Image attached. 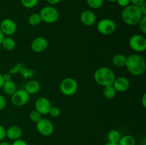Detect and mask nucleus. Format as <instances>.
<instances>
[{
    "mask_svg": "<svg viewBox=\"0 0 146 145\" xmlns=\"http://www.w3.org/2000/svg\"><path fill=\"white\" fill-rule=\"evenodd\" d=\"M81 23L86 26H93L96 21V16L91 10H84L80 16Z\"/></svg>",
    "mask_w": 146,
    "mask_h": 145,
    "instance_id": "nucleus-14",
    "label": "nucleus"
},
{
    "mask_svg": "<svg viewBox=\"0 0 146 145\" xmlns=\"http://www.w3.org/2000/svg\"><path fill=\"white\" fill-rule=\"evenodd\" d=\"M0 145H11V144H10L9 142H4V141H2V142H0Z\"/></svg>",
    "mask_w": 146,
    "mask_h": 145,
    "instance_id": "nucleus-40",
    "label": "nucleus"
},
{
    "mask_svg": "<svg viewBox=\"0 0 146 145\" xmlns=\"http://www.w3.org/2000/svg\"><path fill=\"white\" fill-rule=\"evenodd\" d=\"M130 1H131V4L140 7L143 3L145 2V0H130Z\"/></svg>",
    "mask_w": 146,
    "mask_h": 145,
    "instance_id": "nucleus-33",
    "label": "nucleus"
},
{
    "mask_svg": "<svg viewBox=\"0 0 146 145\" xmlns=\"http://www.w3.org/2000/svg\"><path fill=\"white\" fill-rule=\"evenodd\" d=\"M116 29V24L111 18H103L97 24V30L103 35H111Z\"/></svg>",
    "mask_w": 146,
    "mask_h": 145,
    "instance_id": "nucleus-6",
    "label": "nucleus"
},
{
    "mask_svg": "<svg viewBox=\"0 0 146 145\" xmlns=\"http://www.w3.org/2000/svg\"><path fill=\"white\" fill-rule=\"evenodd\" d=\"M6 137H7V136H6V129L4 127V126L0 125V142L4 141Z\"/></svg>",
    "mask_w": 146,
    "mask_h": 145,
    "instance_id": "nucleus-31",
    "label": "nucleus"
},
{
    "mask_svg": "<svg viewBox=\"0 0 146 145\" xmlns=\"http://www.w3.org/2000/svg\"><path fill=\"white\" fill-rule=\"evenodd\" d=\"M48 115H50V116L52 117H58L61 115V109L58 107L51 106L49 112H48Z\"/></svg>",
    "mask_w": 146,
    "mask_h": 145,
    "instance_id": "nucleus-27",
    "label": "nucleus"
},
{
    "mask_svg": "<svg viewBox=\"0 0 146 145\" xmlns=\"http://www.w3.org/2000/svg\"><path fill=\"white\" fill-rule=\"evenodd\" d=\"M29 118L32 122L36 123V122H38V121H40L42 119V115H41L38 111L34 109V110H32L30 112Z\"/></svg>",
    "mask_w": 146,
    "mask_h": 145,
    "instance_id": "nucleus-26",
    "label": "nucleus"
},
{
    "mask_svg": "<svg viewBox=\"0 0 146 145\" xmlns=\"http://www.w3.org/2000/svg\"><path fill=\"white\" fill-rule=\"evenodd\" d=\"M127 57L124 54L122 53H117L113 55L112 58V62L114 65L118 68H123L125 67L126 64Z\"/></svg>",
    "mask_w": 146,
    "mask_h": 145,
    "instance_id": "nucleus-18",
    "label": "nucleus"
},
{
    "mask_svg": "<svg viewBox=\"0 0 146 145\" xmlns=\"http://www.w3.org/2000/svg\"><path fill=\"white\" fill-rule=\"evenodd\" d=\"M115 78L114 72L108 67H101L94 72V80L98 85L103 87L113 85Z\"/></svg>",
    "mask_w": 146,
    "mask_h": 145,
    "instance_id": "nucleus-3",
    "label": "nucleus"
},
{
    "mask_svg": "<svg viewBox=\"0 0 146 145\" xmlns=\"http://www.w3.org/2000/svg\"><path fill=\"white\" fill-rule=\"evenodd\" d=\"M22 129L20 127L17 125H12L9 127L7 129H6V136L8 139L11 140H17V139H21L22 136Z\"/></svg>",
    "mask_w": 146,
    "mask_h": 145,
    "instance_id": "nucleus-15",
    "label": "nucleus"
},
{
    "mask_svg": "<svg viewBox=\"0 0 146 145\" xmlns=\"http://www.w3.org/2000/svg\"><path fill=\"white\" fill-rule=\"evenodd\" d=\"M108 142H111V143H118L121 137V133L119 131L116 130V129H113V130L110 131L108 134Z\"/></svg>",
    "mask_w": 146,
    "mask_h": 145,
    "instance_id": "nucleus-21",
    "label": "nucleus"
},
{
    "mask_svg": "<svg viewBox=\"0 0 146 145\" xmlns=\"http://www.w3.org/2000/svg\"><path fill=\"white\" fill-rule=\"evenodd\" d=\"M104 145H118V144L117 143H111V142H108V143L105 144Z\"/></svg>",
    "mask_w": 146,
    "mask_h": 145,
    "instance_id": "nucleus-41",
    "label": "nucleus"
},
{
    "mask_svg": "<svg viewBox=\"0 0 146 145\" xmlns=\"http://www.w3.org/2000/svg\"><path fill=\"white\" fill-rule=\"evenodd\" d=\"M41 88L40 83L37 80H32L29 81L27 83L25 87V90L28 92L29 95H35L38 93Z\"/></svg>",
    "mask_w": 146,
    "mask_h": 145,
    "instance_id": "nucleus-16",
    "label": "nucleus"
},
{
    "mask_svg": "<svg viewBox=\"0 0 146 145\" xmlns=\"http://www.w3.org/2000/svg\"><path fill=\"white\" fill-rule=\"evenodd\" d=\"M4 38H5V35L3 34V32L1 31V30L0 29V45H1V43H2L3 40H4Z\"/></svg>",
    "mask_w": 146,
    "mask_h": 145,
    "instance_id": "nucleus-39",
    "label": "nucleus"
},
{
    "mask_svg": "<svg viewBox=\"0 0 146 145\" xmlns=\"http://www.w3.org/2000/svg\"><path fill=\"white\" fill-rule=\"evenodd\" d=\"M51 106L52 105H51L49 100L46 98H44V97L38 98L34 104L36 110L38 111L42 115H48Z\"/></svg>",
    "mask_w": 146,
    "mask_h": 145,
    "instance_id": "nucleus-10",
    "label": "nucleus"
},
{
    "mask_svg": "<svg viewBox=\"0 0 146 145\" xmlns=\"http://www.w3.org/2000/svg\"><path fill=\"white\" fill-rule=\"evenodd\" d=\"M48 45V41L44 37H37L32 41L31 44V49L34 52L39 53L45 51Z\"/></svg>",
    "mask_w": 146,
    "mask_h": 145,
    "instance_id": "nucleus-12",
    "label": "nucleus"
},
{
    "mask_svg": "<svg viewBox=\"0 0 146 145\" xmlns=\"http://www.w3.org/2000/svg\"><path fill=\"white\" fill-rule=\"evenodd\" d=\"M30 99V95L25 90H17L13 95H11V101L14 105L17 107H22L27 105Z\"/></svg>",
    "mask_w": 146,
    "mask_h": 145,
    "instance_id": "nucleus-9",
    "label": "nucleus"
},
{
    "mask_svg": "<svg viewBox=\"0 0 146 145\" xmlns=\"http://www.w3.org/2000/svg\"><path fill=\"white\" fill-rule=\"evenodd\" d=\"M38 0H21V4L27 9H31L38 4Z\"/></svg>",
    "mask_w": 146,
    "mask_h": 145,
    "instance_id": "nucleus-25",
    "label": "nucleus"
},
{
    "mask_svg": "<svg viewBox=\"0 0 146 145\" xmlns=\"http://www.w3.org/2000/svg\"><path fill=\"white\" fill-rule=\"evenodd\" d=\"M106 1H109V2H115V1H116V0H106Z\"/></svg>",
    "mask_w": 146,
    "mask_h": 145,
    "instance_id": "nucleus-42",
    "label": "nucleus"
},
{
    "mask_svg": "<svg viewBox=\"0 0 146 145\" xmlns=\"http://www.w3.org/2000/svg\"><path fill=\"white\" fill-rule=\"evenodd\" d=\"M11 145H28V144H27V143L24 140V139H17V140H14V142H13L12 144Z\"/></svg>",
    "mask_w": 146,
    "mask_h": 145,
    "instance_id": "nucleus-32",
    "label": "nucleus"
},
{
    "mask_svg": "<svg viewBox=\"0 0 146 145\" xmlns=\"http://www.w3.org/2000/svg\"><path fill=\"white\" fill-rule=\"evenodd\" d=\"M115 2L118 3V5H119L120 7H123V8H125V7H128V5L131 4L130 0H116Z\"/></svg>",
    "mask_w": 146,
    "mask_h": 145,
    "instance_id": "nucleus-29",
    "label": "nucleus"
},
{
    "mask_svg": "<svg viewBox=\"0 0 146 145\" xmlns=\"http://www.w3.org/2000/svg\"><path fill=\"white\" fill-rule=\"evenodd\" d=\"M104 0H86V3L89 7L93 9H98L104 5Z\"/></svg>",
    "mask_w": 146,
    "mask_h": 145,
    "instance_id": "nucleus-24",
    "label": "nucleus"
},
{
    "mask_svg": "<svg viewBox=\"0 0 146 145\" xmlns=\"http://www.w3.org/2000/svg\"><path fill=\"white\" fill-rule=\"evenodd\" d=\"M4 83V78H3V74H1V72H0V89H1Z\"/></svg>",
    "mask_w": 146,
    "mask_h": 145,
    "instance_id": "nucleus-38",
    "label": "nucleus"
},
{
    "mask_svg": "<svg viewBox=\"0 0 146 145\" xmlns=\"http://www.w3.org/2000/svg\"><path fill=\"white\" fill-rule=\"evenodd\" d=\"M103 93H104V97L107 98V99H113V98L115 97L117 92L115 90V88H113V86L111 85L104 87Z\"/></svg>",
    "mask_w": 146,
    "mask_h": 145,
    "instance_id": "nucleus-22",
    "label": "nucleus"
},
{
    "mask_svg": "<svg viewBox=\"0 0 146 145\" xmlns=\"http://www.w3.org/2000/svg\"><path fill=\"white\" fill-rule=\"evenodd\" d=\"M1 89L3 90V91H4L6 95H11L17 90V84L11 80L5 81Z\"/></svg>",
    "mask_w": 146,
    "mask_h": 145,
    "instance_id": "nucleus-17",
    "label": "nucleus"
},
{
    "mask_svg": "<svg viewBox=\"0 0 146 145\" xmlns=\"http://www.w3.org/2000/svg\"><path fill=\"white\" fill-rule=\"evenodd\" d=\"M138 24H139L140 30L144 34H146V16H143L141 21H139Z\"/></svg>",
    "mask_w": 146,
    "mask_h": 145,
    "instance_id": "nucleus-28",
    "label": "nucleus"
},
{
    "mask_svg": "<svg viewBox=\"0 0 146 145\" xmlns=\"http://www.w3.org/2000/svg\"><path fill=\"white\" fill-rule=\"evenodd\" d=\"M3 78H4V82H5V81H8V80H11V75H10L9 73L4 74V75H3Z\"/></svg>",
    "mask_w": 146,
    "mask_h": 145,
    "instance_id": "nucleus-36",
    "label": "nucleus"
},
{
    "mask_svg": "<svg viewBox=\"0 0 146 145\" xmlns=\"http://www.w3.org/2000/svg\"><path fill=\"white\" fill-rule=\"evenodd\" d=\"M118 144V145H135L136 140L133 136L127 134L121 136Z\"/></svg>",
    "mask_w": 146,
    "mask_h": 145,
    "instance_id": "nucleus-20",
    "label": "nucleus"
},
{
    "mask_svg": "<svg viewBox=\"0 0 146 145\" xmlns=\"http://www.w3.org/2000/svg\"><path fill=\"white\" fill-rule=\"evenodd\" d=\"M36 127L40 134L44 136H49L54 133V127L51 121L49 119L42 118L36 123Z\"/></svg>",
    "mask_w": 146,
    "mask_h": 145,
    "instance_id": "nucleus-8",
    "label": "nucleus"
},
{
    "mask_svg": "<svg viewBox=\"0 0 146 145\" xmlns=\"http://www.w3.org/2000/svg\"><path fill=\"white\" fill-rule=\"evenodd\" d=\"M141 102H142V105L143 107H146V94L144 93L142 97V100H141Z\"/></svg>",
    "mask_w": 146,
    "mask_h": 145,
    "instance_id": "nucleus-37",
    "label": "nucleus"
},
{
    "mask_svg": "<svg viewBox=\"0 0 146 145\" xmlns=\"http://www.w3.org/2000/svg\"><path fill=\"white\" fill-rule=\"evenodd\" d=\"M6 51H13L16 48V41L10 37H5L1 44Z\"/></svg>",
    "mask_w": 146,
    "mask_h": 145,
    "instance_id": "nucleus-19",
    "label": "nucleus"
},
{
    "mask_svg": "<svg viewBox=\"0 0 146 145\" xmlns=\"http://www.w3.org/2000/svg\"><path fill=\"white\" fill-rule=\"evenodd\" d=\"M143 16L140 9V7L133 4H130L128 7L123 8L121 14L123 22L130 26L138 24Z\"/></svg>",
    "mask_w": 146,
    "mask_h": 145,
    "instance_id": "nucleus-2",
    "label": "nucleus"
},
{
    "mask_svg": "<svg viewBox=\"0 0 146 145\" xmlns=\"http://www.w3.org/2000/svg\"><path fill=\"white\" fill-rule=\"evenodd\" d=\"M125 67L131 75L140 76L143 75L145 71V61L143 57L139 54H131L127 57Z\"/></svg>",
    "mask_w": 146,
    "mask_h": 145,
    "instance_id": "nucleus-1",
    "label": "nucleus"
},
{
    "mask_svg": "<svg viewBox=\"0 0 146 145\" xmlns=\"http://www.w3.org/2000/svg\"><path fill=\"white\" fill-rule=\"evenodd\" d=\"M28 22L31 26H36L39 25V24L42 22V20H41V16H40L39 14L34 13V14H31V15L29 16Z\"/></svg>",
    "mask_w": 146,
    "mask_h": 145,
    "instance_id": "nucleus-23",
    "label": "nucleus"
},
{
    "mask_svg": "<svg viewBox=\"0 0 146 145\" xmlns=\"http://www.w3.org/2000/svg\"><path fill=\"white\" fill-rule=\"evenodd\" d=\"M113 86L117 92H123L128 90L130 87V81L125 77H118L115 78Z\"/></svg>",
    "mask_w": 146,
    "mask_h": 145,
    "instance_id": "nucleus-13",
    "label": "nucleus"
},
{
    "mask_svg": "<svg viewBox=\"0 0 146 145\" xmlns=\"http://www.w3.org/2000/svg\"><path fill=\"white\" fill-rule=\"evenodd\" d=\"M129 46L135 52L142 53L146 50V38L141 34H135L129 39Z\"/></svg>",
    "mask_w": 146,
    "mask_h": 145,
    "instance_id": "nucleus-7",
    "label": "nucleus"
},
{
    "mask_svg": "<svg viewBox=\"0 0 146 145\" xmlns=\"http://www.w3.org/2000/svg\"><path fill=\"white\" fill-rule=\"evenodd\" d=\"M41 20L46 24H54L59 18V12L53 6H46L39 12Z\"/></svg>",
    "mask_w": 146,
    "mask_h": 145,
    "instance_id": "nucleus-4",
    "label": "nucleus"
},
{
    "mask_svg": "<svg viewBox=\"0 0 146 145\" xmlns=\"http://www.w3.org/2000/svg\"><path fill=\"white\" fill-rule=\"evenodd\" d=\"M61 1V0H46L47 3H48V4H49L51 6L56 5V4H58V3H59Z\"/></svg>",
    "mask_w": 146,
    "mask_h": 145,
    "instance_id": "nucleus-35",
    "label": "nucleus"
},
{
    "mask_svg": "<svg viewBox=\"0 0 146 145\" xmlns=\"http://www.w3.org/2000/svg\"><path fill=\"white\" fill-rule=\"evenodd\" d=\"M140 9H141V12L143 14L144 16H146V2L145 1L144 3H143L141 6H140Z\"/></svg>",
    "mask_w": 146,
    "mask_h": 145,
    "instance_id": "nucleus-34",
    "label": "nucleus"
},
{
    "mask_svg": "<svg viewBox=\"0 0 146 145\" xmlns=\"http://www.w3.org/2000/svg\"><path fill=\"white\" fill-rule=\"evenodd\" d=\"M78 90V83L72 78H66L60 83V91L66 96H72Z\"/></svg>",
    "mask_w": 146,
    "mask_h": 145,
    "instance_id": "nucleus-5",
    "label": "nucleus"
},
{
    "mask_svg": "<svg viewBox=\"0 0 146 145\" xmlns=\"http://www.w3.org/2000/svg\"><path fill=\"white\" fill-rule=\"evenodd\" d=\"M17 24L11 18H5L0 24V29L4 35L11 36L17 31Z\"/></svg>",
    "mask_w": 146,
    "mask_h": 145,
    "instance_id": "nucleus-11",
    "label": "nucleus"
},
{
    "mask_svg": "<svg viewBox=\"0 0 146 145\" xmlns=\"http://www.w3.org/2000/svg\"><path fill=\"white\" fill-rule=\"evenodd\" d=\"M7 105V100L5 97L2 95H0V111L4 109Z\"/></svg>",
    "mask_w": 146,
    "mask_h": 145,
    "instance_id": "nucleus-30",
    "label": "nucleus"
}]
</instances>
